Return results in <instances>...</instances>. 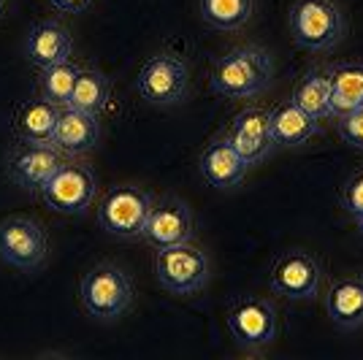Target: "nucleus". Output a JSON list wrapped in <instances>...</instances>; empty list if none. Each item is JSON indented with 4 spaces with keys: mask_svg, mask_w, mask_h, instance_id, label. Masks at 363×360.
<instances>
[{
    "mask_svg": "<svg viewBox=\"0 0 363 360\" xmlns=\"http://www.w3.org/2000/svg\"><path fill=\"white\" fill-rule=\"evenodd\" d=\"M228 141L236 147L247 165H255L266 160L274 152V135H272V122H269V111L260 106H247L242 108L233 122L228 125Z\"/></svg>",
    "mask_w": 363,
    "mask_h": 360,
    "instance_id": "ddd939ff",
    "label": "nucleus"
},
{
    "mask_svg": "<svg viewBox=\"0 0 363 360\" xmlns=\"http://www.w3.org/2000/svg\"><path fill=\"white\" fill-rule=\"evenodd\" d=\"M342 206L363 233V168L350 174L347 181L342 184Z\"/></svg>",
    "mask_w": 363,
    "mask_h": 360,
    "instance_id": "393cba45",
    "label": "nucleus"
},
{
    "mask_svg": "<svg viewBox=\"0 0 363 360\" xmlns=\"http://www.w3.org/2000/svg\"><path fill=\"white\" fill-rule=\"evenodd\" d=\"M79 298L90 317L101 320V322H114L130 309L133 285H130V276L120 266L98 263L95 269L84 274Z\"/></svg>",
    "mask_w": 363,
    "mask_h": 360,
    "instance_id": "f03ea898",
    "label": "nucleus"
},
{
    "mask_svg": "<svg viewBox=\"0 0 363 360\" xmlns=\"http://www.w3.org/2000/svg\"><path fill=\"white\" fill-rule=\"evenodd\" d=\"M328 79L333 117L363 108V62H336L328 68Z\"/></svg>",
    "mask_w": 363,
    "mask_h": 360,
    "instance_id": "412c9836",
    "label": "nucleus"
},
{
    "mask_svg": "<svg viewBox=\"0 0 363 360\" xmlns=\"http://www.w3.org/2000/svg\"><path fill=\"white\" fill-rule=\"evenodd\" d=\"M46 230L33 217H9L0 223V257L19 271H35L46 260Z\"/></svg>",
    "mask_w": 363,
    "mask_h": 360,
    "instance_id": "0eeeda50",
    "label": "nucleus"
},
{
    "mask_svg": "<svg viewBox=\"0 0 363 360\" xmlns=\"http://www.w3.org/2000/svg\"><path fill=\"white\" fill-rule=\"evenodd\" d=\"M336 130H339L342 141H345L347 147L363 152V108H355V111H350V114H342Z\"/></svg>",
    "mask_w": 363,
    "mask_h": 360,
    "instance_id": "a878e982",
    "label": "nucleus"
},
{
    "mask_svg": "<svg viewBox=\"0 0 363 360\" xmlns=\"http://www.w3.org/2000/svg\"><path fill=\"white\" fill-rule=\"evenodd\" d=\"M3 9H6V0H0V14H3Z\"/></svg>",
    "mask_w": 363,
    "mask_h": 360,
    "instance_id": "cd10ccee",
    "label": "nucleus"
},
{
    "mask_svg": "<svg viewBox=\"0 0 363 360\" xmlns=\"http://www.w3.org/2000/svg\"><path fill=\"white\" fill-rule=\"evenodd\" d=\"M152 201H155L152 193H147L144 187H133V184L114 187L98 203V225L104 227L108 236L138 239L152 209Z\"/></svg>",
    "mask_w": 363,
    "mask_h": 360,
    "instance_id": "39448f33",
    "label": "nucleus"
},
{
    "mask_svg": "<svg viewBox=\"0 0 363 360\" xmlns=\"http://www.w3.org/2000/svg\"><path fill=\"white\" fill-rule=\"evenodd\" d=\"M225 322L236 344L247 347V349L272 344L277 339V328H279L274 303L260 296H244V298L233 300L228 309Z\"/></svg>",
    "mask_w": 363,
    "mask_h": 360,
    "instance_id": "6e6552de",
    "label": "nucleus"
},
{
    "mask_svg": "<svg viewBox=\"0 0 363 360\" xmlns=\"http://www.w3.org/2000/svg\"><path fill=\"white\" fill-rule=\"evenodd\" d=\"M155 276L168 293L193 296L209 285V257L190 241L163 247L155 255Z\"/></svg>",
    "mask_w": 363,
    "mask_h": 360,
    "instance_id": "20e7f679",
    "label": "nucleus"
},
{
    "mask_svg": "<svg viewBox=\"0 0 363 360\" xmlns=\"http://www.w3.org/2000/svg\"><path fill=\"white\" fill-rule=\"evenodd\" d=\"M141 239L155 249L193 239V214L187 209V203L177 196L155 198L144 230H141Z\"/></svg>",
    "mask_w": 363,
    "mask_h": 360,
    "instance_id": "9b49d317",
    "label": "nucleus"
},
{
    "mask_svg": "<svg viewBox=\"0 0 363 360\" xmlns=\"http://www.w3.org/2000/svg\"><path fill=\"white\" fill-rule=\"evenodd\" d=\"M57 106L46 98H35V101H25L16 108L14 128L22 141H33V144H52L55 138V128H57Z\"/></svg>",
    "mask_w": 363,
    "mask_h": 360,
    "instance_id": "6ab92c4d",
    "label": "nucleus"
},
{
    "mask_svg": "<svg viewBox=\"0 0 363 360\" xmlns=\"http://www.w3.org/2000/svg\"><path fill=\"white\" fill-rule=\"evenodd\" d=\"M79 74H82V68L71 60L41 68V92H44L46 101H52L55 106H68Z\"/></svg>",
    "mask_w": 363,
    "mask_h": 360,
    "instance_id": "b1692460",
    "label": "nucleus"
},
{
    "mask_svg": "<svg viewBox=\"0 0 363 360\" xmlns=\"http://www.w3.org/2000/svg\"><path fill=\"white\" fill-rule=\"evenodd\" d=\"M325 312L345 330L363 328V276H342L325 293Z\"/></svg>",
    "mask_w": 363,
    "mask_h": 360,
    "instance_id": "f3484780",
    "label": "nucleus"
},
{
    "mask_svg": "<svg viewBox=\"0 0 363 360\" xmlns=\"http://www.w3.org/2000/svg\"><path fill=\"white\" fill-rule=\"evenodd\" d=\"M269 122H272V135L277 147H301L312 135L320 133V120L309 117L293 101L274 106L269 111Z\"/></svg>",
    "mask_w": 363,
    "mask_h": 360,
    "instance_id": "a211bd4d",
    "label": "nucleus"
},
{
    "mask_svg": "<svg viewBox=\"0 0 363 360\" xmlns=\"http://www.w3.org/2000/svg\"><path fill=\"white\" fill-rule=\"evenodd\" d=\"M95 187L98 179L87 165L62 163L41 187V198L49 209L60 214H84L95 201Z\"/></svg>",
    "mask_w": 363,
    "mask_h": 360,
    "instance_id": "1a4fd4ad",
    "label": "nucleus"
},
{
    "mask_svg": "<svg viewBox=\"0 0 363 360\" xmlns=\"http://www.w3.org/2000/svg\"><path fill=\"white\" fill-rule=\"evenodd\" d=\"M136 90L144 101L155 106H174L182 103L190 92V68L179 55L160 52L144 62L138 71Z\"/></svg>",
    "mask_w": 363,
    "mask_h": 360,
    "instance_id": "423d86ee",
    "label": "nucleus"
},
{
    "mask_svg": "<svg viewBox=\"0 0 363 360\" xmlns=\"http://www.w3.org/2000/svg\"><path fill=\"white\" fill-rule=\"evenodd\" d=\"M101 135V125L95 114L79 111L74 106H65L57 117V128H55V138L52 144L62 152V154H84L95 147Z\"/></svg>",
    "mask_w": 363,
    "mask_h": 360,
    "instance_id": "dca6fc26",
    "label": "nucleus"
},
{
    "mask_svg": "<svg viewBox=\"0 0 363 360\" xmlns=\"http://www.w3.org/2000/svg\"><path fill=\"white\" fill-rule=\"evenodd\" d=\"M323 266L312 252L290 249L274 263L272 290L288 300H312L320 293Z\"/></svg>",
    "mask_w": 363,
    "mask_h": 360,
    "instance_id": "9d476101",
    "label": "nucleus"
},
{
    "mask_svg": "<svg viewBox=\"0 0 363 360\" xmlns=\"http://www.w3.org/2000/svg\"><path fill=\"white\" fill-rule=\"evenodd\" d=\"M290 101L303 108L309 117L315 120H325V117H333L331 111V79H328V71L325 68H309L303 71L296 84H293V95Z\"/></svg>",
    "mask_w": 363,
    "mask_h": 360,
    "instance_id": "aec40b11",
    "label": "nucleus"
},
{
    "mask_svg": "<svg viewBox=\"0 0 363 360\" xmlns=\"http://www.w3.org/2000/svg\"><path fill=\"white\" fill-rule=\"evenodd\" d=\"M55 9H60L65 14H82L84 9H90L92 0H49Z\"/></svg>",
    "mask_w": 363,
    "mask_h": 360,
    "instance_id": "bb28decb",
    "label": "nucleus"
},
{
    "mask_svg": "<svg viewBox=\"0 0 363 360\" xmlns=\"http://www.w3.org/2000/svg\"><path fill=\"white\" fill-rule=\"evenodd\" d=\"M108 101V79L101 71H92V68H82V74L76 79L74 95L68 106H74L79 111H87V114H101L106 108Z\"/></svg>",
    "mask_w": 363,
    "mask_h": 360,
    "instance_id": "5701e85b",
    "label": "nucleus"
},
{
    "mask_svg": "<svg viewBox=\"0 0 363 360\" xmlns=\"http://www.w3.org/2000/svg\"><path fill=\"white\" fill-rule=\"evenodd\" d=\"M288 25L296 46L306 52H328L345 35V16L333 0H296Z\"/></svg>",
    "mask_w": 363,
    "mask_h": 360,
    "instance_id": "7ed1b4c3",
    "label": "nucleus"
},
{
    "mask_svg": "<svg viewBox=\"0 0 363 360\" xmlns=\"http://www.w3.org/2000/svg\"><path fill=\"white\" fill-rule=\"evenodd\" d=\"M255 0H201V16L217 30H239L250 22Z\"/></svg>",
    "mask_w": 363,
    "mask_h": 360,
    "instance_id": "4be33fe9",
    "label": "nucleus"
},
{
    "mask_svg": "<svg viewBox=\"0 0 363 360\" xmlns=\"http://www.w3.org/2000/svg\"><path fill=\"white\" fill-rule=\"evenodd\" d=\"M272 55L255 44L233 46L214 62L209 87L214 95L228 101H252L272 84Z\"/></svg>",
    "mask_w": 363,
    "mask_h": 360,
    "instance_id": "f257e3e1",
    "label": "nucleus"
},
{
    "mask_svg": "<svg viewBox=\"0 0 363 360\" xmlns=\"http://www.w3.org/2000/svg\"><path fill=\"white\" fill-rule=\"evenodd\" d=\"M62 165V152L55 144H33L22 141L16 144L9 154V179L19 184L28 193H41L46 181L52 179V174Z\"/></svg>",
    "mask_w": 363,
    "mask_h": 360,
    "instance_id": "f8f14e48",
    "label": "nucleus"
},
{
    "mask_svg": "<svg viewBox=\"0 0 363 360\" xmlns=\"http://www.w3.org/2000/svg\"><path fill=\"white\" fill-rule=\"evenodd\" d=\"M247 160L236 152V147L228 141V135L214 138L212 144L201 154V174L217 190H230L247 176Z\"/></svg>",
    "mask_w": 363,
    "mask_h": 360,
    "instance_id": "2eb2a0df",
    "label": "nucleus"
},
{
    "mask_svg": "<svg viewBox=\"0 0 363 360\" xmlns=\"http://www.w3.org/2000/svg\"><path fill=\"white\" fill-rule=\"evenodd\" d=\"M71 52H74L71 30L62 22H57V19L35 22L30 28V33H28L25 55L38 68H49V65L71 60Z\"/></svg>",
    "mask_w": 363,
    "mask_h": 360,
    "instance_id": "4468645a",
    "label": "nucleus"
}]
</instances>
